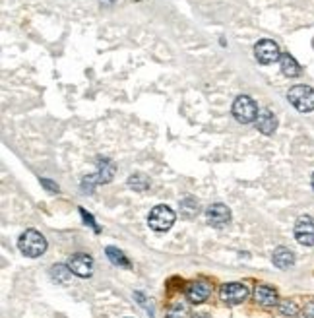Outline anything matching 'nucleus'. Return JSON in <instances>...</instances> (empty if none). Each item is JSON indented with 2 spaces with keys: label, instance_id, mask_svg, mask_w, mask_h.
<instances>
[{
  "label": "nucleus",
  "instance_id": "f257e3e1",
  "mask_svg": "<svg viewBox=\"0 0 314 318\" xmlns=\"http://www.w3.org/2000/svg\"><path fill=\"white\" fill-rule=\"evenodd\" d=\"M18 249H20V253L29 256V258H39L47 251V239L39 231L27 229L18 239Z\"/></svg>",
  "mask_w": 314,
  "mask_h": 318
},
{
  "label": "nucleus",
  "instance_id": "f03ea898",
  "mask_svg": "<svg viewBox=\"0 0 314 318\" xmlns=\"http://www.w3.org/2000/svg\"><path fill=\"white\" fill-rule=\"evenodd\" d=\"M287 99L299 113H310L314 111V89L308 86H295L289 89Z\"/></svg>",
  "mask_w": 314,
  "mask_h": 318
},
{
  "label": "nucleus",
  "instance_id": "7ed1b4c3",
  "mask_svg": "<svg viewBox=\"0 0 314 318\" xmlns=\"http://www.w3.org/2000/svg\"><path fill=\"white\" fill-rule=\"evenodd\" d=\"M258 105L254 103V99H250L249 95H240V97L235 99V103H233V115H235V119L238 122H245V124H249V122L256 121V117H258Z\"/></svg>",
  "mask_w": 314,
  "mask_h": 318
},
{
  "label": "nucleus",
  "instance_id": "20e7f679",
  "mask_svg": "<svg viewBox=\"0 0 314 318\" xmlns=\"http://www.w3.org/2000/svg\"><path fill=\"white\" fill-rule=\"evenodd\" d=\"M148 223L153 231H169L175 223V211L167 206H155L148 216Z\"/></svg>",
  "mask_w": 314,
  "mask_h": 318
},
{
  "label": "nucleus",
  "instance_id": "39448f33",
  "mask_svg": "<svg viewBox=\"0 0 314 318\" xmlns=\"http://www.w3.org/2000/svg\"><path fill=\"white\" fill-rule=\"evenodd\" d=\"M295 239L303 246H314V218L301 216L295 223Z\"/></svg>",
  "mask_w": 314,
  "mask_h": 318
},
{
  "label": "nucleus",
  "instance_id": "423d86ee",
  "mask_svg": "<svg viewBox=\"0 0 314 318\" xmlns=\"http://www.w3.org/2000/svg\"><path fill=\"white\" fill-rule=\"evenodd\" d=\"M254 55H256L258 62H262V64H271V62L282 58V51H280L277 43H273L270 39H262L254 47Z\"/></svg>",
  "mask_w": 314,
  "mask_h": 318
},
{
  "label": "nucleus",
  "instance_id": "0eeeda50",
  "mask_svg": "<svg viewBox=\"0 0 314 318\" xmlns=\"http://www.w3.org/2000/svg\"><path fill=\"white\" fill-rule=\"evenodd\" d=\"M68 268L72 274L80 275V277H89L93 274V258L89 254H74L68 260Z\"/></svg>",
  "mask_w": 314,
  "mask_h": 318
},
{
  "label": "nucleus",
  "instance_id": "6e6552de",
  "mask_svg": "<svg viewBox=\"0 0 314 318\" xmlns=\"http://www.w3.org/2000/svg\"><path fill=\"white\" fill-rule=\"evenodd\" d=\"M206 220L214 227H225V225H229V221H231V211H229V208L225 204L217 202V204H212L206 209Z\"/></svg>",
  "mask_w": 314,
  "mask_h": 318
},
{
  "label": "nucleus",
  "instance_id": "1a4fd4ad",
  "mask_svg": "<svg viewBox=\"0 0 314 318\" xmlns=\"http://www.w3.org/2000/svg\"><path fill=\"white\" fill-rule=\"evenodd\" d=\"M249 297V287L242 284H225L221 287V299L227 305H238Z\"/></svg>",
  "mask_w": 314,
  "mask_h": 318
},
{
  "label": "nucleus",
  "instance_id": "9d476101",
  "mask_svg": "<svg viewBox=\"0 0 314 318\" xmlns=\"http://www.w3.org/2000/svg\"><path fill=\"white\" fill-rule=\"evenodd\" d=\"M212 293V287L207 286L206 281H190L188 286H186V297H188V301L190 303H204L207 297Z\"/></svg>",
  "mask_w": 314,
  "mask_h": 318
},
{
  "label": "nucleus",
  "instance_id": "9b49d317",
  "mask_svg": "<svg viewBox=\"0 0 314 318\" xmlns=\"http://www.w3.org/2000/svg\"><path fill=\"white\" fill-rule=\"evenodd\" d=\"M256 128H258L262 134H266V136L273 134L275 128H277V119H275V115H273L270 109L260 111L258 117H256Z\"/></svg>",
  "mask_w": 314,
  "mask_h": 318
},
{
  "label": "nucleus",
  "instance_id": "f8f14e48",
  "mask_svg": "<svg viewBox=\"0 0 314 318\" xmlns=\"http://www.w3.org/2000/svg\"><path fill=\"white\" fill-rule=\"evenodd\" d=\"M271 260H273V266L280 268V270H289L293 264H295V256L293 253L287 249V246H277L273 254H271Z\"/></svg>",
  "mask_w": 314,
  "mask_h": 318
},
{
  "label": "nucleus",
  "instance_id": "ddd939ff",
  "mask_svg": "<svg viewBox=\"0 0 314 318\" xmlns=\"http://www.w3.org/2000/svg\"><path fill=\"white\" fill-rule=\"evenodd\" d=\"M256 301L264 305V307H273V305H277V291L273 289V287H268V286H258L256 287Z\"/></svg>",
  "mask_w": 314,
  "mask_h": 318
},
{
  "label": "nucleus",
  "instance_id": "4468645a",
  "mask_svg": "<svg viewBox=\"0 0 314 318\" xmlns=\"http://www.w3.org/2000/svg\"><path fill=\"white\" fill-rule=\"evenodd\" d=\"M280 66H282V72L287 78H297L301 74V66H299V62H297L291 55H282Z\"/></svg>",
  "mask_w": 314,
  "mask_h": 318
},
{
  "label": "nucleus",
  "instance_id": "2eb2a0df",
  "mask_svg": "<svg viewBox=\"0 0 314 318\" xmlns=\"http://www.w3.org/2000/svg\"><path fill=\"white\" fill-rule=\"evenodd\" d=\"M99 176L97 181L99 183H109L111 179H113V173H115V165L107 161V159H99Z\"/></svg>",
  "mask_w": 314,
  "mask_h": 318
},
{
  "label": "nucleus",
  "instance_id": "dca6fc26",
  "mask_svg": "<svg viewBox=\"0 0 314 318\" xmlns=\"http://www.w3.org/2000/svg\"><path fill=\"white\" fill-rule=\"evenodd\" d=\"M181 214H183L186 220H192L196 214H198V202L194 198H184L181 202Z\"/></svg>",
  "mask_w": 314,
  "mask_h": 318
},
{
  "label": "nucleus",
  "instance_id": "f3484780",
  "mask_svg": "<svg viewBox=\"0 0 314 318\" xmlns=\"http://www.w3.org/2000/svg\"><path fill=\"white\" fill-rule=\"evenodd\" d=\"M107 256H109V260L113 264H117V266H122V268H128V266H130L128 260H126V256L120 253V251H117L115 246H107Z\"/></svg>",
  "mask_w": 314,
  "mask_h": 318
},
{
  "label": "nucleus",
  "instance_id": "a211bd4d",
  "mask_svg": "<svg viewBox=\"0 0 314 318\" xmlns=\"http://www.w3.org/2000/svg\"><path fill=\"white\" fill-rule=\"evenodd\" d=\"M167 318H190V310L184 303H175L173 307L169 308Z\"/></svg>",
  "mask_w": 314,
  "mask_h": 318
},
{
  "label": "nucleus",
  "instance_id": "6ab92c4d",
  "mask_svg": "<svg viewBox=\"0 0 314 318\" xmlns=\"http://www.w3.org/2000/svg\"><path fill=\"white\" fill-rule=\"evenodd\" d=\"M68 274H72V272H70V268H68V266H62V264H58V266H53V270H51V275H53L54 279H58L60 284H66V279H68Z\"/></svg>",
  "mask_w": 314,
  "mask_h": 318
},
{
  "label": "nucleus",
  "instance_id": "aec40b11",
  "mask_svg": "<svg viewBox=\"0 0 314 318\" xmlns=\"http://www.w3.org/2000/svg\"><path fill=\"white\" fill-rule=\"evenodd\" d=\"M128 185H130L134 190H146V188L150 187V181L142 175H134L128 179Z\"/></svg>",
  "mask_w": 314,
  "mask_h": 318
},
{
  "label": "nucleus",
  "instance_id": "412c9836",
  "mask_svg": "<svg viewBox=\"0 0 314 318\" xmlns=\"http://www.w3.org/2000/svg\"><path fill=\"white\" fill-rule=\"evenodd\" d=\"M280 310L285 316H293V314H297V305L293 301H283V303H280Z\"/></svg>",
  "mask_w": 314,
  "mask_h": 318
},
{
  "label": "nucleus",
  "instance_id": "4be33fe9",
  "mask_svg": "<svg viewBox=\"0 0 314 318\" xmlns=\"http://www.w3.org/2000/svg\"><path fill=\"white\" fill-rule=\"evenodd\" d=\"M303 316L304 318H314V301H310V303H306V305H304Z\"/></svg>",
  "mask_w": 314,
  "mask_h": 318
},
{
  "label": "nucleus",
  "instance_id": "5701e85b",
  "mask_svg": "<svg viewBox=\"0 0 314 318\" xmlns=\"http://www.w3.org/2000/svg\"><path fill=\"white\" fill-rule=\"evenodd\" d=\"M41 183H43L45 187L49 188V190H51V192H58V187H56V185H53V183H51V181H47V179H43V181H41Z\"/></svg>",
  "mask_w": 314,
  "mask_h": 318
},
{
  "label": "nucleus",
  "instance_id": "b1692460",
  "mask_svg": "<svg viewBox=\"0 0 314 318\" xmlns=\"http://www.w3.org/2000/svg\"><path fill=\"white\" fill-rule=\"evenodd\" d=\"M196 318H207V316H206V314H198Z\"/></svg>",
  "mask_w": 314,
  "mask_h": 318
},
{
  "label": "nucleus",
  "instance_id": "393cba45",
  "mask_svg": "<svg viewBox=\"0 0 314 318\" xmlns=\"http://www.w3.org/2000/svg\"><path fill=\"white\" fill-rule=\"evenodd\" d=\"M312 188H314V175H312Z\"/></svg>",
  "mask_w": 314,
  "mask_h": 318
}]
</instances>
